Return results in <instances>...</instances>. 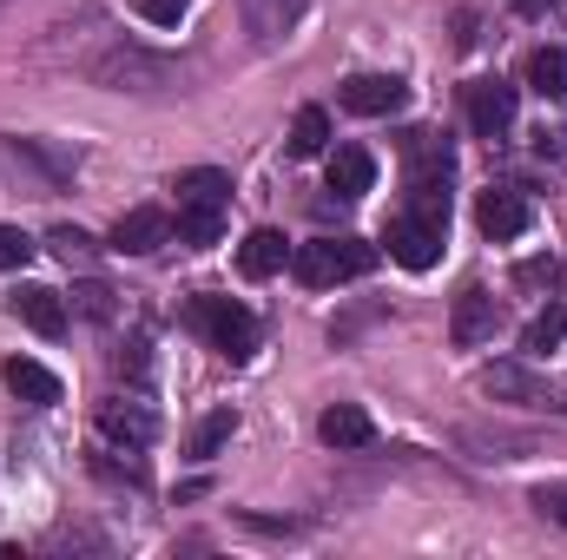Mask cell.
Segmentation results:
<instances>
[{"mask_svg": "<svg viewBox=\"0 0 567 560\" xmlns=\"http://www.w3.org/2000/svg\"><path fill=\"white\" fill-rule=\"evenodd\" d=\"M442 238H449V191H416V205L396 211L383 231V245L403 271H429L442 258Z\"/></svg>", "mask_w": 567, "mask_h": 560, "instance_id": "cell-1", "label": "cell"}, {"mask_svg": "<svg viewBox=\"0 0 567 560\" xmlns=\"http://www.w3.org/2000/svg\"><path fill=\"white\" fill-rule=\"evenodd\" d=\"M290 271H297V283H310V290L370 278L377 271V245L370 238H317V245H297L290 251Z\"/></svg>", "mask_w": 567, "mask_h": 560, "instance_id": "cell-2", "label": "cell"}, {"mask_svg": "<svg viewBox=\"0 0 567 560\" xmlns=\"http://www.w3.org/2000/svg\"><path fill=\"white\" fill-rule=\"evenodd\" d=\"M185 323H192L198 336H212V350L231 356V363H245V356L258 350V317H251L245 303H231V297H192V303H185Z\"/></svg>", "mask_w": 567, "mask_h": 560, "instance_id": "cell-3", "label": "cell"}, {"mask_svg": "<svg viewBox=\"0 0 567 560\" xmlns=\"http://www.w3.org/2000/svg\"><path fill=\"white\" fill-rule=\"evenodd\" d=\"M343 113H357V120H390V113H403L410 106V86L396 80V73H357V80H343Z\"/></svg>", "mask_w": 567, "mask_h": 560, "instance_id": "cell-4", "label": "cell"}, {"mask_svg": "<svg viewBox=\"0 0 567 560\" xmlns=\"http://www.w3.org/2000/svg\"><path fill=\"white\" fill-rule=\"evenodd\" d=\"M495 330H502V303H495V290L468 283V290L455 297V317H449L455 350H482V343H495Z\"/></svg>", "mask_w": 567, "mask_h": 560, "instance_id": "cell-5", "label": "cell"}, {"mask_svg": "<svg viewBox=\"0 0 567 560\" xmlns=\"http://www.w3.org/2000/svg\"><path fill=\"white\" fill-rule=\"evenodd\" d=\"M468 126H475V139H508V126H515V86L508 80H475L468 86Z\"/></svg>", "mask_w": 567, "mask_h": 560, "instance_id": "cell-6", "label": "cell"}, {"mask_svg": "<svg viewBox=\"0 0 567 560\" xmlns=\"http://www.w3.org/2000/svg\"><path fill=\"white\" fill-rule=\"evenodd\" d=\"M482 396H502V403H535V409H561L567 416V396H555L542 376H528L522 363H488L482 370Z\"/></svg>", "mask_w": 567, "mask_h": 560, "instance_id": "cell-7", "label": "cell"}, {"mask_svg": "<svg viewBox=\"0 0 567 560\" xmlns=\"http://www.w3.org/2000/svg\"><path fill=\"white\" fill-rule=\"evenodd\" d=\"M165 245H172V211H158V205H140V211H126L113 225V251L120 258H152Z\"/></svg>", "mask_w": 567, "mask_h": 560, "instance_id": "cell-8", "label": "cell"}, {"mask_svg": "<svg viewBox=\"0 0 567 560\" xmlns=\"http://www.w3.org/2000/svg\"><path fill=\"white\" fill-rule=\"evenodd\" d=\"M528 198L515 191V185H495V191H482V205H475V225H482V238H495V245H508V238H522L528 231Z\"/></svg>", "mask_w": 567, "mask_h": 560, "instance_id": "cell-9", "label": "cell"}, {"mask_svg": "<svg viewBox=\"0 0 567 560\" xmlns=\"http://www.w3.org/2000/svg\"><path fill=\"white\" fill-rule=\"evenodd\" d=\"M100 435H106V442H120V448H152V435H158V416H152L145 403H126V396H113V403H100Z\"/></svg>", "mask_w": 567, "mask_h": 560, "instance_id": "cell-10", "label": "cell"}, {"mask_svg": "<svg viewBox=\"0 0 567 560\" xmlns=\"http://www.w3.org/2000/svg\"><path fill=\"white\" fill-rule=\"evenodd\" d=\"M93 80L100 86H113V93H126V86H165L172 80V66L165 60H145V53H106V60H93Z\"/></svg>", "mask_w": 567, "mask_h": 560, "instance_id": "cell-11", "label": "cell"}, {"mask_svg": "<svg viewBox=\"0 0 567 560\" xmlns=\"http://www.w3.org/2000/svg\"><path fill=\"white\" fill-rule=\"evenodd\" d=\"M238 13H245V33L258 46H278L284 33L310 13V0H238Z\"/></svg>", "mask_w": 567, "mask_h": 560, "instance_id": "cell-12", "label": "cell"}, {"mask_svg": "<svg viewBox=\"0 0 567 560\" xmlns=\"http://www.w3.org/2000/svg\"><path fill=\"white\" fill-rule=\"evenodd\" d=\"M7 310H13L27 330H40V336H60V330H66V303H60V290H47V283H20V290L7 297Z\"/></svg>", "mask_w": 567, "mask_h": 560, "instance_id": "cell-13", "label": "cell"}, {"mask_svg": "<svg viewBox=\"0 0 567 560\" xmlns=\"http://www.w3.org/2000/svg\"><path fill=\"white\" fill-rule=\"evenodd\" d=\"M317 435H323V448H370L377 442V422H370V409H357V403H330L317 416Z\"/></svg>", "mask_w": 567, "mask_h": 560, "instance_id": "cell-14", "label": "cell"}, {"mask_svg": "<svg viewBox=\"0 0 567 560\" xmlns=\"http://www.w3.org/2000/svg\"><path fill=\"white\" fill-rule=\"evenodd\" d=\"M7 390L20 396V403H33V409H53L60 403V376L47 370V363H33V356H7Z\"/></svg>", "mask_w": 567, "mask_h": 560, "instance_id": "cell-15", "label": "cell"}, {"mask_svg": "<svg viewBox=\"0 0 567 560\" xmlns=\"http://www.w3.org/2000/svg\"><path fill=\"white\" fill-rule=\"evenodd\" d=\"M370 185H377V158L363 145H337L330 152V191L337 198H363Z\"/></svg>", "mask_w": 567, "mask_h": 560, "instance_id": "cell-16", "label": "cell"}, {"mask_svg": "<svg viewBox=\"0 0 567 560\" xmlns=\"http://www.w3.org/2000/svg\"><path fill=\"white\" fill-rule=\"evenodd\" d=\"M172 191H178V205H212V211L231 205V178H225L218 165H192V172H178Z\"/></svg>", "mask_w": 567, "mask_h": 560, "instance_id": "cell-17", "label": "cell"}, {"mask_svg": "<svg viewBox=\"0 0 567 560\" xmlns=\"http://www.w3.org/2000/svg\"><path fill=\"white\" fill-rule=\"evenodd\" d=\"M284 265H290V245H284V231H271V225L238 245V271L245 278H278Z\"/></svg>", "mask_w": 567, "mask_h": 560, "instance_id": "cell-18", "label": "cell"}, {"mask_svg": "<svg viewBox=\"0 0 567 560\" xmlns=\"http://www.w3.org/2000/svg\"><path fill=\"white\" fill-rule=\"evenodd\" d=\"M455 442L462 448H482V462H522L528 448H535V435H515V428H455Z\"/></svg>", "mask_w": 567, "mask_h": 560, "instance_id": "cell-19", "label": "cell"}, {"mask_svg": "<svg viewBox=\"0 0 567 560\" xmlns=\"http://www.w3.org/2000/svg\"><path fill=\"white\" fill-rule=\"evenodd\" d=\"M330 152V113L323 106H303L290 120V158H323Z\"/></svg>", "mask_w": 567, "mask_h": 560, "instance_id": "cell-20", "label": "cell"}, {"mask_svg": "<svg viewBox=\"0 0 567 560\" xmlns=\"http://www.w3.org/2000/svg\"><path fill=\"white\" fill-rule=\"evenodd\" d=\"M528 86L542 100H567V46H535L528 60Z\"/></svg>", "mask_w": 567, "mask_h": 560, "instance_id": "cell-21", "label": "cell"}, {"mask_svg": "<svg viewBox=\"0 0 567 560\" xmlns=\"http://www.w3.org/2000/svg\"><path fill=\"white\" fill-rule=\"evenodd\" d=\"M218 238H225V211H212V205H178V245L205 251V245H218Z\"/></svg>", "mask_w": 567, "mask_h": 560, "instance_id": "cell-22", "label": "cell"}, {"mask_svg": "<svg viewBox=\"0 0 567 560\" xmlns=\"http://www.w3.org/2000/svg\"><path fill=\"white\" fill-rule=\"evenodd\" d=\"M231 435H238V409H212V416L192 428V455H198V462H212Z\"/></svg>", "mask_w": 567, "mask_h": 560, "instance_id": "cell-23", "label": "cell"}, {"mask_svg": "<svg viewBox=\"0 0 567 560\" xmlns=\"http://www.w3.org/2000/svg\"><path fill=\"white\" fill-rule=\"evenodd\" d=\"M561 343H567V303H555V310H542V317L528 323L522 350H528V356H548V350H561Z\"/></svg>", "mask_w": 567, "mask_h": 560, "instance_id": "cell-24", "label": "cell"}, {"mask_svg": "<svg viewBox=\"0 0 567 560\" xmlns=\"http://www.w3.org/2000/svg\"><path fill=\"white\" fill-rule=\"evenodd\" d=\"M47 251H53L60 265H93V238H86L80 225H60V231H47Z\"/></svg>", "mask_w": 567, "mask_h": 560, "instance_id": "cell-25", "label": "cell"}, {"mask_svg": "<svg viewBox=\"0 0 567 560\" xmlns=\"http://www.w3.org/2000/svg\"><path fill=\"white\" fill-rule=\"evenodd\" d=\"M27 258H33V238L13 231V225H0V271H20Z\"/></svg>", "mask_w": 567, "mask_h": 560, "instance_id": "cell-26", "label": "cell"}, {"mask_svg": "<svg viewBox=\"0 0 567 560\" xmlns=\"http://www.w3.org/2000/svg\"><path fill=\"white\" fill-rule=\"evenodd\" d=\"M133 7H140V20H152V27H178L192 13V0H133Z\"/></svg>", "mask_w": 567, "mask_h": 560, "instance_id": "cell-27", "label": "cell"}, {"mask_svg": "<svg viewBox=\"0 0 567 560\" xmlns=\"http://www.w3.org/2000/svg\"><path fill=\"white\" fill-rule=\"evenodd\" d=\"M515 283H528V290H555V283H561V265H555V258H528V265L515 271Z\"/></svg>", "mask_w": 567, "mask_h": 560, "instance_id": "cell-28", "label": "cell"}, {"mask_svg": "<svg viewBox=\"0 0 567 560\" xmlns=\"http://www.w3.org/2000/svg\"><path fill=\"white\" fill-rule=\"evenodd\" d=\"M535 508H542L555 528H567V481H555V488H535Z\"/></svg>", "mask_w": 567, "mask_h": 560, "instance_id": "cell-29", "label": "cell"}, {"mask_svg": "<svg viewBox=\"0 0 567 560\" xmlns=\"http://www.w3.org/2000/svg\"><path fill=\"white\" fill-rule=\"evenodd\" d=\"M80 310L106 323V317H113V290H106V283H86V290H80Z\"/></svg>", "mask_w": 567, "mask_h": 560, "instance_id": "cell-30", "label": "cell"}, {"mask_svg": "<svg viewBox=\"0 0 567 560\" xmlns=\"http://www.w3.org/2000/svg\"><path fill=\"white\" fill-rule=\"evenodd\" d=\"M515 7H522V13H528V20H542V13H555V7H561V0H515Z\"/></svg>", "mask_w": 567, "mask_h": 560, "instance_id": "cell-31", "label": "cell"}, {"mask_svg": "<svg viewBox=\"0 0 567 560\" xmlns=\"http://www.w3.org/2000/svg\"><path fill=\"white\" fill-rule=\"evenodd\" d=\"M0 7H7V0H0Z\"/></svg>", "mask_w": 567, "mask_h": 560, "instance_id": "cell-32", "label": "cell"}]
</instances>
